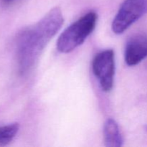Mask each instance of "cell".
<instances>
[{
	"label": "cell",
	"mask_w": 147,
	"mask_h": 147,
	"mask_svg": "<svg viewBox=\"0 0 147 147\" xmlns=\"http://www.w3.org/2000/svg\"><path fill=\"white\" fill-rule=\"evenodd\" d=\"M63 22L61 9L56 7L20 34L17 42V58L20 74H25L32 68L47 43L60 30Z\"/></svg>",
	"instance_id": "obj_1"
},
{
	"label": "cell",
	"mask_w": 147,
	"mask_h": 147,
	"mask_svg": "<svg viewBox=\"0 0 147 147\" xmlns=\"http://www.w3.org/2000/svg\"><path fill=\"white\" fill-rule=\"evenodd\" d=\"M97 20V14L91 11L70 24L57 39V50L62 53H68L83 44L94 30Z\"/></svg>",
	"instance_id": "obj_2"
},
{
	"label": "cell",
	"mask_w": 147,
	"mask_h": 147,
	"mask_svg": "<svg viewBox=\"0 0 147 147\" xmlns=\"http://www.w3.org/2000/svg\"><path fill=\"white\" fill-rule=\"evenodd\" d=\"M147 11V0H125L112 22L115 34H121Z\"/></svg>",
	"instance_id": "obj_3"
},
{
	"label": "cell",
	"mask_w": 147,
	"mask_h": 147,
	"mask_svg": "<svg viewBox=\"0 0 147 147\" xmlns=\"http://www.w3.org/2000/svg\"><path fill=\"white\" fill-rule=\"evenodd\" d=\"M93 74L104 92L111 90L115 76V55L113 50H106L96 55L92 62Z\"/></svg>",
	"instance_id": "obj_4"
},
{
	"label": "cell",
	"mask_w": 147,
	"mask_h": 147,
	"mask_svg": "<svg viewBox=\"0 0 147 147\" xmlns=\"http://www.w3.org/2000/svg\"><path fill=\"white\" fill-rule=\"evenodd\" d=\"M147 57V34H139L131 37L125 48V62L129 66L140 63Z\"/></svg>",
	"instance_id": "obj_5"
},
{
	"label": "cell",
	"mask_w": 147,
	"mask_h": 147,
	"mask_svg": "<svg viewBox=\"0 0 147 147\" xmlns=\"http://www.w3.org/2000/svg\"><path fill=\"white\" fill-rule=\"evenodd\" d=\"M103 138L105 146L108 147H120L123 145V138L116 121L109 119L103 126Z\"/></svg>",
	"instance_id": "obj_6"
},
{
	"label": "cell",
	"mask_w": 147,
	"mask_h": 147,
	"mask_svg": "<svg viewBox=\"0 0 147 147\" xmlns=\"http://www.w3.org/2000/svg\"><path fill=\"white\" fill-rule=\"evenodd\" d=\"M20 126L14 123L0 126V146H5L14 139L18 132Z\"/></svg>",
	"instance_id": "obj_7"
},
{
	"label": "cell",
	"mask_w": 147,
	"mask_h": 147,
	"mask_svg": "<svg viewBox=\"0 0 147 147\" xmlns=\"http://www.w3.org/2000/svg\"><path fill=\"white\" fill-rule=\"evenodd\" d=\"M16 0H1V1H2V3L4 4H6V5H7V4H11V3L14 2Z\"/></svg>",
	"instance_id": "obj_8"
}]
</instances>
